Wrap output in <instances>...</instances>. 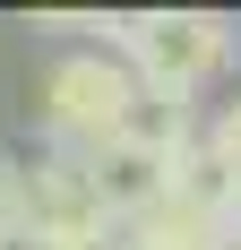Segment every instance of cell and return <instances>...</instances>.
<instances>
[{
  "mask_svg": "<svg viewBox=\"0 0 241 250\" xmlns=\"http://www.w3.org/2000/svg\"><path fill=\"white\" fill-rule=\"evenodd\" d=\"M103 35L146 86V104H172V112L233 61V26L216 9H138V18H103Z\"/></svg>",
  "mask_w": 241,
  "mask_h": 250,
  "instance_id": "6da1fadb",
  "label": "cell"
},
{
  "mask_svg": "<svg viewBox=\"0 0 241 250\" xmlns=\"http://www.w3.org/2000/svg\"><path fill=\"white\" fill-rule=\"evenodd\" d=\"M0 242H9V190H0Z\"/></svg>",
  "mask_w": 241,
  "mask_h": 250,
  "instance_id": "52a82bcc",
  "label": "cell"
},
{
  "mask_svg": "<svg viewBox=\"0 0 241 250\" xmlns=\"http://www.w3.org/2000/svg\"><path fill=\"white\" fill-rule=\"evenodd\" d=\"M233 250H241V225H233Z\"/></svg>",
  "mask_w": 241,
  "mask_h": 250,
  "instance_id": "ba28073f",
  "label": "cell"
},
{
  "mask_svg": "<svg viewBox=\"0 0 241 250\" xmlns=\"http://www.w3.org/2000/svg\"><path fill=\"white\" fill-rule=\"evenodd\" d=\"M0 190H9V225L35 250H103V233H120L95 199V173L86 155L52 147L43 164H0Z\"/></svg>",
  "mask_w": 241,
  "mask_h": 250,
  "instance_id": "3957f363",
  "label": "cell"
},
{
  "mask_svg": "<svg viewBox=\"0 0 241 250\" xmlns=\"http://www.w3.org/2000/svg\"><path fill=\"white\" fill-rule=\"evenodd\" d=\"M198 147V129L190 112H172V104H146L138 129H120L112 147L86 155V173H95V199L112 225H138L146 207H164L172 199V181H181V155Z\"/></svg>",
  "mask_w": 241,
  "mask_h": 250,
  "instance_id": "277c9868",
  "label": "cell"
},
{
  "mask_svg": "<svg viewBox=\"0 0 241 250\" xmlns=\"http://www.w3.org/2000/svg\"><path fill=\"white\" fill-rule=\"evenodd\" d=\"M207 147H216V155H224V164H233V173H241V95H233V104H224L216 121H207Z\"/></svg>",
  "mask_w": 241,
  "mask_h": 250,
  "instance_id": "8992f818",
  "label": "cell"
},
{
  "mask_svg": "<svg viewBox=\"0 0 241 250\" xmlns=\"http://www.w3.org/2000/svg\"><path fill=\"white\" fill-rule=\"evenodd\" d=\"M120 250H233V225L164 199V207H146L138 225H120Z\"/></svg>",
  "mask_w": 241,
  "mask_h": 250,
  "instance_id": "5b68a950",
  "label": "cell"
},
{
  "mask_svg": "<svg viewBox=\"0 0 241 250\" xmlns=\"http://www.w3.org/2000/svg\"><path fill=\"white\" fill-rule=\"evenodd\" d=\"M138 112H146V86L129 78L120 52H69V61H52L43 86H35V121L52 129L60 155L112 147L120 129H138Z\"/></svg>",
  "mask_w": 241,
  "mask_h": 250,
  "instance_id": "7a4b0ae2",
  "label": "cell"
}]
</instances>
